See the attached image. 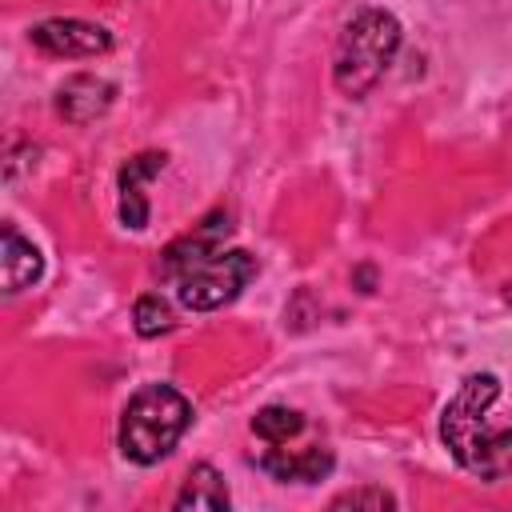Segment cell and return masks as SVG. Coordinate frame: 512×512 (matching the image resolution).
Returning a JSON list of instances; mask_svg holds the SVG:
<instances>
[{"mask_svg":"<svg viewBox=\"0 0 512 512\" xmlns=\"http://www.w3.org/2000/svg\"><path fill=\"white\" fill-rule=\"evenodd\" d=\"M252 432H256V440H264V444H288L292 436L304 432V416H300L296 408L268 404V408H260V412L252 416Z\"/></svg>","mask_w":512,"mask_h":512,"instance_id":"12","label":"cell"},{"mask_svg":"<svg viewBox=\"0 0 512 512\" xmlns=\"http://www.w3.org/2000/svg\"><path fill=\"white\" fill-rule=\"evenodd\" d=\"M32 44L48 56H100L112 48V36L108 28L100 24H88V20H44L32 28Z\"/></svg>","mask_w":512,"mask_h":512,"instance_id":"5","label":"cell"},{"mask_svg":"<svg viewBox=\"0 0 512 512\" xmlns=\"http://www.w3.org/2000/svg\"><path fill=\"white\" fill-rule=\"evenodd\" d=\"M396 48H400V20L384 8H364L360 16H352V24L336 44V64H332L336 88L360 100L388 72Z\"/></svg>","mask_w":512,"mask_h":512,"instance_id":"3","label":"cell"},{"mask_svg":"<svg viewBox=\"0 0 512 512\" xmlns=\"http://www.w3.org/2000/svg\"><path fill=\"white\" fill-rule=\"evenodd\" d=\"M164 152H140L132 156L124 168H120V220L124 228L140 232L148 224V196H144V184L164 168Z\"/></svg>","mask_w":512,"mask_h":512,"instance_id":"8","label":"cell"},{"mask_svg":"<svg viewBox=\"0 0 512 512\" xmlns=\"http://www.w3.org/2000/svg\"><path fill=\"white\" fill-rule=\"evenodd\" d=\"M0 268H4V292H8V296H12V292H20V288H28L32 280H40V268H44V260H40L36 244H32V240H24L12 224H4Z\"/></svg>","mask_w":512,"mask_h":512,"instance_id":"10","label":"cell"},{"mask_svg":"<svg viewBox=\"0 0 512 512\" xmlns=\"http://www.w3.org/2000/svg\"><path fill=\"white\" fill-rule=\"evenodd\" d=\"M396 500L384 492V488H356V492H344L332 500V508H392Z\"/></svg>","mask_w":512,"mask_h":512,"instance_id":"14","label":"cell"},{"mask_svg":"<svg viewBox=\"0 0 512 512\" xmlns=\"http://www.w3.org/2000/svg\"><path fill=\"white\" fill-rule=\"evenodd\" d=\"M228 232H232L228 212H212L204 224H196L188 236H180V240H172V244L164 248V256H160V276L176 280L192 260H200V256H208V252H216V248H224Z\"/></svg>","mask_w":512,"mask_h":512,"instance_id":"7","label":"cell"},{"mask_svg":"<svg viewBox=\"0 0 512 512\" xmlns=\"http://www.w3.org/2000/svg\"><path fill=\"white\" fill-rule=\"evenodd\" d=\"M112 96H116V88L104 80V76H72L64 88H60V116L64 120H72V124H88V120H96V116H104L108 112V104H112Z\"/></svg>","mask_w":512,"mask_h":512,"instance_id":"9","label":"cell"},{"mask_svg":"<svg viewBox=\"0 0 512 512\" xmlns=\"http://www.w3.org/2000/svg\"><path fill=\"white\" fill-rule=\"evenodd\" d=\"M172 324H176V316H172V308H168L156 292H148V296L136 300V332H140V336L172 332Z\"/></svg>","mask_w":512,"mask_h":512,"instance_id":"13","label":"cell"},{"mask_svg":"<svg viewBox=\"0 0 512 512\" xmlns=\"http://www.w3.org/2000/svg\"><path fill=\"white\" fill-rule=\"evenodd\" d=\"M500 380L492 372H472L440 412V440L480 480H504L512 472V424H492V404Z\"/></svg>","mask_w":512,"mask_h":512,"instance_id":"1","label":"cell"},{"mask_svg":"<svg viewBox=\"0 0 512 512\" xmlns=\"http://www.w3.org/2000/svg\"><path fill=\"white\" fill-rule=\"evenodd\" d=\"M188 424L192 404L172 384H144L120 416V452L132 464H156L176 448Z\"/></svg>","mask_w":512,"mask_h":512,"instance_id":"2","label":"cell"},{"mask_svg":"<svg viewBox=\"0 0 512 512\" xmlns=\"http://www.w3.org/2000/svg\"><path fill=\"white\" fill-rule=\"evenodd\" d=\"M176 508H212L224 512L228 508V484L212 464H196L184 476V488L176 492Z\"/></svg>","mask_w":512,"mask_h":512,"instance_id":"11","label":"cell"},{"mask_svg":"<svg viewBox=\"0 0 512 512\" xmlns=\"http://www.w3.org/2000/svg\"><path fill=\"white\" fill-rule=\"evenodd\" d=\"M256 276V256L244 248H216L200 260H192L180 276H176V296L184 308L192 312H208L220 308L228 300L240 296V288Z\"/></svg>","mask_w":512,"mask_h":512,"instance_id":"4","label":"cell"},{"mask_svg":"<svg viewBox=\"0 0 512 512\" xmlns=\"http://www.w3.org/2000/svg\"><path fill=\"white\" fill-rule=\"evenodd\" d=\"M504 296H508V300H512V284H508V292H504Z\"/></svg>","mask_w":512,"mask_h":512,"instance_id":"15","label":"cell"},{"mask_svg":"<svg viewBox=\"0 0 512 512\" xmlns=\"http://www.w3.org/2000/svg\"><path fill=\"white\" fill-rule=\"evenodd\" d=\"M256 464L272 476V480H284V484H312V480H324L332 472V452L324 444H308V448H284V444H268Z\"/></svg>","mask_w":512,"mask_h":512,"instance_id":"6","label":"cell"}]
</instances>
